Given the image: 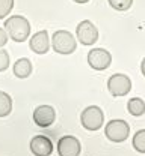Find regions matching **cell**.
<instances>
[{"instance_id": "cell-1", "label": "cell", "mask_w": 145, "mask_h": 156, "mask_svg": "<svg viewBox=\"0 0 145 156\" xmlns=\"http://www.w3.org/2000/svg\"><path fill=\"white\" fill-rule=\"evenodd\" d=\"M5 30L14 42H24L30 35V23L21 15H14L5 21Z\"/></svg>"}, {"instance_id": "cell-2", "label": "cell", "mask_w": 145, "mask_h": 156, "mask_svg": "<svg viewBox=\"0 0 145 156\" xmlns=\"http://www.w3.org/2000/svg\"><path fill=\"white\" fill-rule=\"evenodd\" d=\"M52 48L58 53V54H73L77 48V42L73 33H70L68 30H58L53 33L52 36Z\"/></svg>"}, {"instance_id": "cell-3", "label": "cell", "mask_w": 145, "mask_h": 156, "mask_svg": "<svg viewBox=\"0 0 145 156\" xmlns=\"http://www.w3.org/2000/svg\"><path fill=\"white\" fill-rule=\"evenodd\" d=\"M80 122L86 131H98L104 123V114L101 108L97 105L86 107L80 114Z\"/></svg>"}, {"instance_id": "cell-4", "label": "cell", "mask_w": 145, "mask_h": 156, "mask_svg": "<svg viewBox=\"0 0 145 156\" xmlns=\"http://www.w3.org/2000/svg\"><path fill=\"white\" fill-rule=\"evenodd\" d=\"M128 134H130V126L125 120L121 119L110 120L104 128V135L112 143H123L127 140Z\"/></svg>"}, {"instance_id": "cell-5", "label": "cell", "mask_w": 145, "mask_h": 156, "mask_svg": "<svg viewBox=\"0 0 145 156\" xmlns=\"http://www.w3.org/2000/svg\"><path fill=\"white\" fill-rule=\"evenodd\" d=\"M107 90L113 98L125 96L132 90V80L124 74H115L107 80Z\"/></svg>"}, {"instance_id": "cell-6", "label": "cell", "mask_w": 145, "mask_h": 156, "mask_svg": "<svg viewBox=\"0 0 145 156\" xmlns=\"http://www.w3.org/2000/svg\"><path fill=\"white\" fill-rule=\"evenodd\" d=\"M76 36L83 45H94L98 41V29L89 20H83L76 27Z\"/></svg>"}, {"instance_id": "cell-7", "label": "cell", "mask_w": 145, "mask_h": 156, "mask_svg": "<svg viewBox=\"0 0 145 156\" xmlns=\"http://www.w3.org/2000/svg\"><path fill=\"white\" fill-rule=\"evenodd\" d=\"M112 56L104 48H92L88 53V65L95 71H104L110 66Z\"/></svg>"}, {"instance_id": "cell-8", "label": "cell", "mask_w": 145, "mask_h": 156, "mask_svg": "<svg viewBox=\"0 0 145 156\" xmlns=\"http://www.w3.org/2000/svg\"><path fill=\"white\" fill-rule=\"evenodd\" d=\"M56 111L52 105H40L33 110V122L40 128H48L55 123Z\"/></svg>"}, {"instance_id": "cell-9", "label": "cell", "mask_w": 145, "mask_h": 156, "mask_svg": "<svg viewBox=\"0 0 145 156\" xmlns=\"http://www.w3.org/2000/svg\"><path fill=\"white\" fill-rule=\"evenodd\" d=\"M82 150L80 141L73 135H65L58 141V153L59 156H79Z\"/></svg>"}, {"instance_id": "cell-10", "label": "cell", "mask_w": 145, "mask_h": 156, "mask_svg": "<svg viewBox=\"0 0 145 156\" xmlns=\"http://www.w3.org/2000/svg\"><path fill=\"white\" fill-rule=\"evenodd\" d=\"M30 152L35 156H50L53 153V143L45 135L33 136L30 140Z\"/></svg>"}, {"instance_id": "cell-11", "label": "cell", "mask_w": 145, "mask_h": 156, "mask_svg": "<svg viewBox=\"0 0 145 156\" xmlns=\"http://www.w3.org/2000/svg\"><path fill=\"white\" fill-rule=\"evenodd\" d=\"M29 47L33 53L36 54H45L48 50H50V38H48V33L47 30H40L36 32L30 41H29Z\"/></svg>"}, {"instance_id": "cell-12", "label": "cell", "mask_w": 145, "mask_h": 156, "mask_svg": "<svg viewBox=\"0 0 145 156\" xmlns=\"http://www.w3.org/2000/svg\"><path fill=\"white\" fill-rule=\"evenodd\" d=\"M32 74V63L26 57L18 58L14 63V75L17 78H27Z\"/></svg>"}, {"instance_id": "cell-13", "label": "cell", "mask_w": 145, "mask_h": 156, "mask_svg": "<svg viewBox=\"0 0 145 156\" xmlns=\"http://www.w3.org/2000/svg\"><path fill=\"white\" fill-rule=\"evenodd\" d=\"M127 110L132 116L135 117H141L145 113V102L144 99L141 98H132L128 102H127Z\"/></svg>"}, {"instance_id": "cell-14", "label": "cell", "mask_w": 145, "mask_h": 156, "mask_svg": "<svg viewBox=\"0 0 145 156\" xmlns=\"http://www.w3.org/2000/svg\"><path fill=\"white\" fill-rule=\"evenodd\" d=\"M12 111V98L0 90V117H6Z\"/></svg>"}, {"instance_id": "cell-15", "label": "cell", "mask_w": 145, "mask_h": 156, "mask_svg": "<svg viewBox=\"0 0 145 156\" xmlns=\"http://www.w3.org/2000/svg\"><path fill=\"white\" fill-rule=\"evenodd\" d=\"M132 144H133V147H135L136 152L145 153V129H141V131H138L135 134Z\"/></svg>"}, {"instance_id": "cell-16", "label": "cell", "mask_w": 145, "mask_h": 156, "mask_svg": "<svg viewBox=\"0 0 145 156\" xmlns=\"http://www.w3.org/2000/svg\"><path fill=\"white\" fill-rule=\"evenodd\" d=\"M109 5L115 11H128L133 5V0H109Z\"/></svg>"}, {"instance_id": "cell-17", "label": "cell", "mask_w": 145, "mask_h": 156, "mask_svg": "<svg viewBox=\"0 0 145 156\" xmlns=\"http://www.w3.org/2000/svg\"><path fill=\"white\" fill-rule=\"evenodd\" d=\"M14 8V0H0V20L8 17Z\"/></svg>"}, {"instance_id": "cell-18", "label": "cell", "mask_w": 145, "mask_h": 156, "mask_svg": "<svg viewBox=\"0 0 145 156\" xmlns=\"http://www.w3.org/2000/svg\"><path fill=\"white\" fill-rule=\"evenodd\" d=\"M9 68V54L5 50H0V72Z\"/></svg>"}, {"instance_id": "cell-19", "label": "cell", "mask_w": 145, "mask_h": 156, "mask_svg": "<svg viewBox=\"0 0 145 156\" xmlns=\"http://www.w3.org/2000/svg\"><path fill=\"white\" fill-rule=\"evenodd\" d=\"M6 42H8V33H6V30H5V29H2V27H0V48H2V47H5V45H6Z\"/></svg>"}, {"instance_id": "cell-20", "label": "cell", "mask_w": 145, "mask_h": 156, "mask_svg": "<svg viewBox=\"0 0 145 156\" xmlns=\"http://www.w3.org/2000/svg\"><path fill=\"white\" fill-rule=\"evenodd\" d=\"M141 71H142V75L145 77V58L142 60V63H141Z\"/></svg>"}, {"instance_id": "cell-21", "label": "cell", "mask_w": 145, "mask_h": 156, "mask_svg": "<svg viewBox=\"0 0 145 156\" xmlns=\"http://www.w3.org/2000/svg\"><path fill=\"white\" fill-rule=\"evenodd\" d=\"M73 2H76V3H88L89 0H73Z\"/></svg>"}]
</instances>
